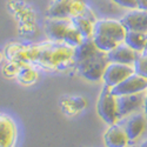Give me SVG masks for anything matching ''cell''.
<instances>
[{"mask_svg":"<svg viewBox=\"0 0 147 147\" xmlns=\"http://www.w3.org/2000/svg\"><path fill=\"white\" fill-rule=\"evenodd\" d=\"M146 52H147V44H146Z\"/></svg>","mask_w":147,"mask_h":147,"instance_id":"27","label":"cell"},{"mask_svg":"<svg viewBox=\"0 0 147 147\" xmlns=\"http://www.w3.org/2000/svg\"><path fill=\"white\" fill-rule=\"evenodd\" d=\"M121 120H124V122H122L121 125L124 126L131 144L137 141L144 134V132L147 127V118L145 117V114L142 112L134 113V114H132L125 119H121Z\"/></svg>","mask_w":147,"mask_h":147,"instance_id":"10","label":"cell"},{"mask_svg":"<svg viewBox=\"0 0 147 147\" xmlns=\"http://www.w3.org/2000/svg\"><path fill=\"white\" fill-rule=\"evenodd\" d=\"M87 9L86 0H53L46 14L51 19H72L86 13Z\"/></svg>","mask_w":147,"mask_h":147,"instance_id":"4","label":"cell"},{"mask_svg":"<svg viewBox=\"0 0 147 147\" xmlns=\"http://www.w3.org/2000/svg\"><path fill=\"white\" fill-rule=\"evenodd\" d=\"M73 52L74 47L67 44L48 40L34 45L11 44L6 47L5 55L8 61L19 65L39 66L52 72H67L76 69Z\"/></svg>","mask_w":147,"mask_h":147,"instance_id":"1","label":"cell"},{"mask_svg":"<svg viewBox=\"0 0 147 147\" xmlns=\"http://www.w3.org/2000/svg\"><path fill=\"white\" fill-rule=\"evenodd\" d=\"M86 106H87V100L86 98H82V96L68 95V96L61 98V101H60L61 111L68 117H73L78 114L82 109L86 108Z\"/></svg>","mask_w":147,"mask_h":147,"instance_id":"17","label":"cell"},{"mask_svg":"<svg viewBox=\"0 0 147 147\" xmlns=\"http://www.w3.org/2000/svg\"><path fill=\"white\" fill-rule=\"evenodd\" d=\"M111 91L115 96L145 93L147 92V78L134 72L124 81H121L119 85L111 88Z\"/></svg>","mask_w":147,"mask_h":147,"instance_id":"7","label":"cell"},{"mask_svg":"<svg viewBox=\"0 0 147 147\" xmlns=\"http://www.w3.org/2000/svg\"><path fill=\"white\" fill-rule=\"evenodd\" d=\"M16 78L22 85H32L38 79V72L32 65H20Z\"/></svg>","mask_w":147,"mask_h":147,"instance_id":"19","label":"cell"},{"mask_svg":"<svg viewBox=\"0 0 147 147\" xmlns=\"http://www.w3.org/2000/svg\"><path fill=\"white\" fill-rule=\"evenodd\" d=\"M0 60H1V54H0Z\"/></svg>","mask_w":147,"mask_h":147,"instance_id":"28","label":"cell"},{"mask_svg":"<svg viewBox=\"0 0 147 147\" xmlns=\"http://www.w3.org/2000/svg\"><path fill=\"white\" fill-rule=\"evenodd\" d=\"M134 71L139 74L144 76L145 78H147V52L145 51L144 53H140L136 64H134Z\"/></svg>","mask_w":147,"mask_h":147,"instance_id":"20","label":"cell"},{"mask_svg":"<svg viewBox=\"0 0 147 147\" xmlns=\"http://www.w3.org/2000/svg\"><path fill=\"white\" fill-rule=\"evenodd\" d=\"M108 63L109 61L107 59V54L104 52H100L92 59L77 65L76 71L84 79H86L88 81H93V82L101 81L102 74Z\"/></svg>","mask_w":147,"mask_h":147,"instance_id":"6","label":"cell"},{"mask_svg":"<svg viewBox=\"0 0 147 147\" xmlns=\"http://www.w3.org/2000/svg\"><path fill=\"white\" fill-rule=\"evenodd\" d=\"M139 146H140V147H147V139H146V140H144Z\"/></svg>","mask_w":147,"mask_h":147,"instance_id":"25","label":"cell"},{"mask_svg":"<svg viewBox=\"0 0 147 147\" xmlns=\"http://www.w3.org/2000/svg\"><path fill=\"white\" fill-rule=\"evenodd\" d=\"M131 147H140V146H137V145H134V146H131Z\"/></svg>","mask_w":147,"mask_h":147,"instance_id":"26","label":"cell"},{"mask_svg":"<svg viewBox=\"0 0 147 147\" xmlns=\"http://www.w3.org/2000/svg\"><path fill=\"white\" fill-rule=\"evenodd\" d=\"M137 8L141 11H147V0H137Z\"/></svg>","mask_w":147,"mask_h":147,"instance_id":"23","label":"cell"},{"mask_svg":"<svg viewBox=\"0 0 147 147\" xmlns=\"http://www.w3.org/2000/svg\"><path fill=\"white\" fill-rule=\"evenodd\" d=\"M142 113L147 118V92L145 93V99H144V106H142Z\"/></svg>","mask_w":147,"mask_h":147,"instance_id":"24","label":"cell"},{"mask_svg":"<svg viewBox=\"0 0 147 147\" xmlns=\"http://www.w3.org/2000/svg\"><path fill=\"white\" fill-rule=\"evenodd\" d=\"M126 31L147 33V11L131 9L120 19Z\"/></svg>","mask_w":147,"mask_h":147,"instance_id":"12","label":"cell"},{"mask_svg":"<svg viewBox=\"0 0 147 147\" xmlns=\"http://www.w3.org/2000/svg\"><path fill=\"white\" fill-rule=\"evenodd\" d=\"M117 5L125 7L128 9H136L137 8V0H112Z\"/></svg>","mask_w":147,"mask_h":147,"instance_id":"22","label":"cell"},{"mask_svg":"<svg viewBox=\"0 0 147 147\" xmlns=\"http://www.w3.org/2000/svg\"><path fill=\"white\" fill-rule=\"evenodd\" d=\"M127 31L120 20L98 19L94 24L92 40L98 50L108 53L119 44L124 42Z\"/></svg>","mask_w":147,"mask_h":147,"instance_id":"2","label":"cell"},{"mask_svg":"<svg viewBox=\"0 0 147 147\" xmlns=\"http://www.w3.org/2000/svg\"><path fill=\"white\" fill-rule=\"evenodd\" d=\"M106 54L109 63H118V64H124L129 66H134L139 57V53L133 51L125 42L119 44L117 47H114L112 51H109Z\"/></svg>","mask_w":147,"mask_h":147,"instance_id":"14","label":"cell"},{"mask_svg":"<svg viewBox=\"0 0 147 147\" xmlns=\"http://www.w3.org/2000/svg\"><path fill=\"white\" fill-rule=\"evenodd\" d=\"M18 129L14 120L9 115L0 113V147H14Z\"/></svg>","mask_w":147,"mask_h":147,"instance_id":"11","label":"cell"},{"mask_svg":"<svg viewBox=\"0 0 147 147\" xmlns=\"http://www.w3.org/2000/svg\"><path fill=\"white\" fill-rule=\"evenodd\" d=\"M134 72L136 71H134L133 66L118 64V63H108L101 80L104 82V86L113 88L121 81H124L126 78H128L131 74H133Z\"/></svg>","mask_w":147,"mask_h":147,"instance_id":"8","label":"cell"},{"mask_svg":"<svg viewBox=\"0 0 147 147\" xmlns=\"http://www.w3.org/2000/svg\"><path fill=\"white\" fill-rule=\"evenodd\" d=\"M19 64L17 63H13V61H8V63L4 66L3 68V73L4 76L7 77V78H13V77H17V73H18V69H19Z\"/></svg>","mask_w":147,"mask_h":147,"instance_id":"21","label":"cell"},{"mask_svg":"<svg viewBox=\"0 0 147 147\" xmlns=\"http://www.w3.org/2000/svg\"><path fill=\"white\" fill-rule=\"evenodd\" d=\"M102 140L105 147H127L131 144L124 126L119 122L108 126L104 133Z\"/></svg>","mask_w":147,"mask_h":147,"instance_id":"13","label":"cell"},{"mask_svg":"<svg viewBox=\"0 0 147 147\" xmlns=\"http://www.w3.org/2000/svg\"><path fill=\"white\" fill-rule=\"evenodd\" d=\"M145 93L117 96L118 112H119L120 120L125 119V118H127V117H129L134 113H138V112L142 111Z\"/></svg>","mask_w":147,"mask_h":147,"instance_id":"9","label":"cell"},{"mask_svg":"<svg viewBox=\"0 0 147 147\" xmlns=\"http://www.w3.org/2000/svg\"><path fill=\"white\" fill-rule=\"evenodd\" d=\"M96 112L105 124L108 126L114 125L120 121L119 112H118V104L117 96L112 93L111 88L104 86L101 93L98 98L96 102Z\"/></svg>","mask_w":147,"mask_h":147,"instance_id":"5","label":"cell"},{"mask_svg":"<svg viewBox=\"0 0 147 147\" xmlns=\"http://www.w3.org/2000/svg\"><path fill=\"white\" fill-rule=\"evenodd\" d=\"M100 52L101 51L98 50V47L93 42L92 38L84 39L79 45H77L74 47L73 60H74V64L77 66V65L84 63V61H87V60L92 59L93 57H95L96 54H99Z\"/></svg>","mask_w":147,"mask_h":147,"instance_id":"16","label":"cell"},{"mask_svg":"<svg viewBox=\"0 0 147 147\" xmlns=\"http://www.w3.org/2000/svg\"><path fill=\"white\" fill-rule=\"evenodd\" d=\"M45 33L48 40L55 42H64L72 47L79 45L84 38L73 26L71 19H51L45 24Z\"/></svg>","mask_w":147,"mask_h":147,"instance_id":"3","label":"cell"},{"mask_svg":"<svg viewBox=\"0 0 147 147\" xmlns=\"http://www.w3.org/2000/svg\"><path fill=\"white\" fill-rule=\"evenodd\" d=\"M96 20L98 19L95 18V14L93 13V11L90 7L86 11V13L71 19L73 26L77 28V31L81 34L84 39L92 38L93 31H94V24Z\"/></svg>","mask_w":147,"mask_h":147,"instance_id":"15","label":"cell"},{"mask_svg":"<svg viewBox=\"0 0 147 147\" xmlns=\"http://www.w3.org/2000/svg\"><path fill=\"white\" fill-rule=\"evenodd\" d=\"M124 42L131 47L133 51L137 53H144L146 51V44H147V33L142 32H134V31H127Z\"/></svg>","mask_w":147,"mask_h":147,"instance_id":"18","label":"cell"}]
</instances>
